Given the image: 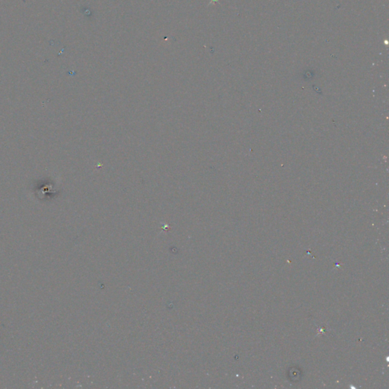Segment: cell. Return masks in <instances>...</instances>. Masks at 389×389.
Instances as JSON below:
<instances>
[]
</instances>
